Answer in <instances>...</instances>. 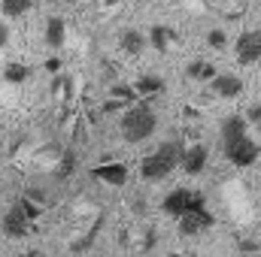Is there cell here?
Listing matches in <instances>:
<instances>
[{
    "mask_svg": "<svg viewBox=\"0 0 261 257\" xmlns=\"http://www.w3.org/2000/svg\"><path fill=\"white\" fill-rule=\"evenodd\" d=\"M158 127V112L149 100H137L134 106H128L122 112V121H119V130H122V139L128 145H140L146 142Z\"/></svg>",
    "mask_w": 261,
    "mask_h": 257,
    "instance_id": "obj_1",
    "label": "cell"
},
{
    "mask_svg": "<svg viewBox=\"0 0 261 257\" xmlns=\"http://www.w3.org/2000/svg\"><path fill=\"white\" fill-rule=\"evenodd\" d=\"M182 154H186L182 142L167 139V142L155 145V148L143 157V164H140V176H143L146 182H161V179H167V176L182 164Z\"/></svg>",
    "mask_w": 261,
    "mask_h": 257,
    "instance_id": "obj_2",
    "label": "cell"
},
{
    "mask_svg": "<svg viewBox=\"0 0 261 257\" xmlns=\"http://www.w3.org/2000/svg\"><path fill=\"white\" fill-rule=\"evenodd\" d=\"M161 209H164V215H170V218H186V215H192L197 209H206V197L195 188H176V191H170L164 200H161Z\"/></svg>",
    "mask_w": 261,
    "mask_h": 257,
    "instance_id": "obj_3",
    "label": "cell"
},
{
    "mask_svg": "<svg viewBox=\"0 0 261 257\" xmlns=\"http://www.w3.org/2000/svg\"><path fill=\"white\" fill-rule=\"evenodd\" d=\"M222 151H225L228 164H234V167H240V170L252 167V164L261 157V145H258V142H252L249 136L234 139V142H225V145H222Z\"/></svg>",
    "mask_w": 261,
    "mask_h": 257,
    "instance_id": "obj_4",
    "label": "cell"
},
{
    "mask_svg": "<svg viewBox=\"0 0 261 257\" xmlns=\"http://www.w3.org/2000/svg\"><path fill=\"white\" fill-rule=\"evenodd\" d=\"M234 55H237V64L243 67L261 64V30H243L234 43Z\"/></svg>",
    "mask_w": 261,
    "mask_h": 257,
    "instance_id": "obj_5",
    "label": "cell"
},
{
    "mask_svg": "<svg viewBox=\"0 0 261 257\" xmlns=\"http://www.w3.org/2000/svg\"><path fill=\"white\" fill-rule=\"evenodd\" d=\"M0 230H3L6 239H24V236L34 233V221H28V218L21 215V209L12 203V206L3 212V218H0Z\"/></svg>",
    "mask_w": 261,
    "mask_h": 257,
    "instance_id": "obj_6",
    "label": "cell"
},
{
    "mask_svg": "<svg viewBox=\"0 0 261 257\" xmlns=\"http://www.w3.org/2000/svg\"><path fill=\"white\" fill-rule=\"evenodd\" d=\"M91 179H97V182H103L110 188H122L128 182V167L125 164H116V160L97 164V167H91Z\"/></svg>",
    "mask_w": 261,
    "mask_h": 257,
    "instance_id": "obj_7",
    "label": "cell"
},
{
    "mask_svg": "<svg viewBox=\"0 0 261 257\" xmlns=\"http://www.w3.org/2000/svg\"><path fill=\"white\" fill-rule=\"evenodd\" d=\"M213 224H216L213 212H210V209H197L192 215L179 218V233H182V236H200V233H206Z\"/></svg>",
    "mask_w": 261,
    "mask_h": 257,
    "instance_id": "obj_8",
    "label": "cell"
},
{
    "mask_svg": "<svg viewBox=\"0 0 261 257\" xmlns=\"http://www.w3.org/2000/svg\"><path fill=\"white\" fill-rule=\"evenodd\" d=\"M206 160H210V148L197 142V145H189V148H186V154H182V164H179V167H182V173H186V176H200V173L206 170Z\"/></svg>",
    "mask_w": 261,
    "mask_h": 257,
    "instance_id": "obj_9",
    "label": "cell"
},
{
    "mask_svg": "<svg viewBox=\"0 0 261 257\" xmlns=\"http://www.w3.org/2000/svg\"><path fill=\"white\" fill-rule=\"evenodd\" d=\"M210 88H213L219 97L234 100V97H240V94H243V79H240V76H231V73H219V76L210 82Z\"/></svg>",
    "mask_w": 261,
    "mask_h": 257,
    "instance_id": "obj_10",
    "label": "cell"
},
{
    "mask_svg": "<svg viewBox=\"0 0 261 257\" xmlns=\"http://www.w3.org/2000/svg\"><path fill=\"white\" fill-rule=\"evenodd\" d=\"M164 88H167V85H164V79H161V76H155V73H146V76H140V79L134 82V91H137V97H140V100L158 97Z\"/></svg>",
    "mask_w": 261,
    "mask_h": 257,
    "instance_id": "obj_11",
    "label": "cell"
},
{
    "mask_svg": "<svg viewBox=\"0 0 261 257\" xmlns=\"http://www.w3.org/2000/svg\"><path fill=\"white\" fill-rule=\"evenodd\" d=\"M43 37H46V46L49 49H61L67 40V24L64 18H58V15H52L49 21H46V30H43Z\"/></svg>",
    "mask_w": 261,
    "mask_h": 257,
    "instance_id": "obj_12",
    "label": "cell"
},
{
    "mask_svg": "<svg viewBox=\"0 0 261 257\" xmlns=\"http://www.w3.org/2000/svg\"><path fill=\"white\" fill-rule=\"evenodd\" d=\"M246 127H249V121L243 115H228L222 121V145L225 142H234V139H243L246 136Z\"/></svg>",
    "mask_w": 261,
    "mask_h": 257,
    "instance_id": "obj_13",
    "label": "cell"
},
{
    "mask_svg": "<svg viewBox=\"0 0 261 257\" xmlns=\"http://www.w3.org/2000/svg\"><path fill=\"white\" fill-rule=\"evenodd\" d=\"M146 43H149V37H143V34L134 30V27H128V30L119 34V49H122L125 55H140V52L146 49Z\"/></svg>",
    "mask_w": 261,
    "mask_h": 257,
    "instance_id": "obj_14",
    "label": "cell"
},
{
    "mask_svg": "<svg viewBox=\"0 0 261 257\" xmlns=\"http://www.w3.org/2000/svg\"><path fill=\"white\" fill-rule=\"evenodd\" d=\"M186 73H189V79H195V82H213L219 73H216V67L213 61H203V58H195L192 64L186 67Z\"/></svg>",
    "mask_w": 261,
    "mask_h": 257,
    "instance_id": "obj_15",
    "label": "cell"
},
{
    "mask_svg": "<svg viewBox=\"0 0 261 257\" xmlns=\"http://www.w3.org/2000/svg\"><path fill=\"white\" fill-rule=\"evenodd\" d=\"M31 79V67L21 64V61H9L3 67V82L6 85H24Z\"/></svg>",
    "mask_w": 261,
    "mask_h": 257,
    "instance_id": "obj_16",
    "label": "cell"
},
{
    "mask_svg": "<svg viewBox=\"0 0 261 257\" xmlns=\"http://www.w3.org/2000/svg\"><path fill=\"white\" fill-rule=\"evenodd\" d=\"M34 9V0H0V12L6 18H21Z\"/></svg>",
    "mask_w": 261,
    "mask_h": 257,
    "instance_id": "obj_17",
    "label": "cell"
},
{
    "mask_svg": "<svg viewBox=\"0 0 261 257\" xmlns=\"http://www.w3.org/2000/svg\"><path fill=\"white\" fill-rule=\"evenodd\" d=\"M149 43H152L158 52H167V49H170V43H173V30H170V27H164V24H155V27L149 30Z\"/></svg>",
    "mask_w": 261,
    "mask_h": 257,
    "instance_id": "obj_18",
    "label": "cell"
},
{
    "mask_svg": "<svg viewBox=\"0 0 261 257\" xmlns=\"http://www.w3.org/2000/svg\"><path fill=\"white\" fill-rule=\"evenodd\" d=\"M12 203H15V206L21 209V215H24L28 221H34V224H37V218H40V215H43V209H46V206L34 203L31 197H18V200H12Z\"/></svg>",
    "mask_w": 261,
    "mask_h": 257,
    "instance_id": "obj_19",
    "label": "cell"
},
{
    "mask_svg": "<svg viewBox=\"0 0 261 257\" xmlns=\"http://www.w3.org/2000/svg\"><path fill=\"white\" fill-rule=\"evenodd\" d=\"M110 97L119 100V103H125V106H134V103L140 100L137 91H134V85H113V88H110Z\"/></svg>",
    "mask_w": 261,
    "mask_h": 257,
    "instance_id": "obj_20",
    "label": "cell"
},
{
    "mask_svg": "<svg viewBox=\"0 0 261 257\" xmlns=\"http://www.w3.org/2000/svg\"><path fill=\"white\" fill-rule=\"evenodd\" d=\"M100 224H103V215H100V218H97V221H94V224L88 227V233H85V236H82L79 242H73L70 248H73V251H88V248H91V242L97 239V230H100Z\"/></svg>",
    "mask_w": 261,
    "mask_h": 257,
    "instance_id": "obj_21",
    "label": "cell"
},
{
    "mask_svg": "<svg viewBox=\"0 0 261 257\" xmlns=\"http://www.w3.org/2000/svg\"><path fill=\"white\" fill-rule=\"evenodd\" d=\"M76 164H79L76 151H64V154H61V167H58V179H67V176L76 170Z\"/></svg>",
    "mask_w": 261,
    "mask_h": 257,
    "instance_id": "obj_22",
    "label": "cell"
},
{
    "mask_svg": "<svg viewBox=\"0 0 261 257\" xmlns=\"http://www.w3.org/2000/svg\"><path fill=\"white\" fill-rule=\"evenodd\" d=\"M206 43H210L213 49H225V46H228V34H225L222 27H213V30L206 34Z\"/></svg>",
    "mask_w": 261,
    "mask_h": 257,
    "instance_id": "obj_23",
    "label": "cell"
},
{
    "mask_svg": "<svg viewBox=\"0 0 261 257\" xmlns=\"http://www.w3.org/2000/svg\"><path fill=\"white\" fill-rule=\"evenodd\" d=\"M243 118H246L249 124H255V127H258V124H261V103H252V106L246 109V115H243Z\"/></svg>",
    "mask_w": 261,
    "mask_h": 257,
    "instance_id": "obj_24",
    "label": "cell"
},
{
    "mask_svg": "<svg viewBox=\"0 0 261 257\" xmlns=\"http://www.w3.org/2000/svg\"><path fill=\"white\" fill-rule=\"evenodd\" d=\"M119 109H128V106H125V103H119V100H113V97L103 103V112H107V115H113V112H119Z\"/></svg>",
    "mask_w": 261,
    "mask_h": 257,
    "instance_id": "obj_25",
    "label": "cell"
},
{
    "mask_svg": "<svg viewBox=\"0 0 261 257\" xmlns=\"http://www.w3.org/2000/svg\"><path fill=\"white\" fill-rule=\"evenodd\" d=\"M46 70L58 76V73H61V58H49V61H46Z\"/></svg>",
    "mask_w": 261,
    "mask_h": 257,
    "instance_id": "obj_26",
    "label": "cell"
},
{
    "mask_svg": "<svg viewBox=\"0 0 261 257\" xmlns=\"http://www.w3.org/2000/svg\"><path fill=\"white\" fill-rule=\"evenodd\" d=\"M6 43H9V27H6V24L0 21V49H3Z\"/></svg>",
    "mask_w": 261,
    "mask_h": 257,
    "instance_id": "obj_27",
    "label": "cell"
},
{
    "mask_svg": "<svg viewBox=\"0 0 261 257\" xmlns=\"http://www.w3.org/2000/svg\"><path fill=\"white\" fill-rule=\"evenodd\" d=\"M240 251H258V245L255 242H240Z\"/></svg>",
    "mask_w": 261,
    "mask_h": 257,
    "instance_id": "obj_28",
    "label": "cell"
},
{
    "mask_svg": "<svg viewBox=\"0 0 261 257\" xmlns=\"http://www.w3.org/2000/svg\"><path fill=\"white\" fill-rule=\"evenodd\" d=\"M170 257H195V254H179V251H176V254H170Z\"/></svg>",
    "mask_w": 261,
    "mask_h": 257,
    "instance_id": "obj_29",
    "label": "cell"
},
{
    "mask_svg": "<svg viewBox=\"0 0 261 257\" xmlns=\"http://www.w3.org/2000/svg\"><path fill=\"white\" fill-rule=\"evenodd\" d=\"M64 3H82V0H64Z\"/></svg>",
    "mask_w": 261,
    "mask_h": 257,
    "instance_id": "obj_30",
    "label": "cell"
},
{
    "mask_svg": "<svg viewBox=\"0 0 261 257\" xmlns=\"http://www.w3.org/2000/svg\"><path fill=\"white\" fill-rule=\"evenodd\" d=\"M258 133H261V124H258Z\"/></svg>",
    "mask_w": 261,
    "mask_h": 257,
    "instance_id": "obj_31",
    "label": "cell"
}]
</instances>
